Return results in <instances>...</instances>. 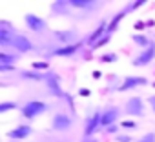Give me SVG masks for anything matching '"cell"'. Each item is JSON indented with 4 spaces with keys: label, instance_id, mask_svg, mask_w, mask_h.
I'll list each match as a JSON object with an SVG mask.
<instances>
[{
    "label": "cell",
    "instance_id": "4dcf8cb0",
    "mask_svg": "<svg viewBox=\"0 0 155 142\" xmlns=\"http://www.w3.org/2000/svg\"><path fill=\"white\" fill-rule=\"evenodd\" d=\"M81 142H99V138H95V137H90V138H82Z\"/></svg>",
    "mask_w": 155,
    "mask_h": 142
},
{
    "label": "cell",
    "instance_id": "9c48e42d",
    "mask_svg": "<svg viewBox=\"0 0 155 142\" xmlns=\"http://www.w3.org/2000/svg\"><path fill=\"white\" fill-rule=\"evenodd\" d=\"M71 124H73V120H71V117L66 115V113H55L53 118H51V129H53V131H58V133L69 131V129H71Z\"/></svg>",
    "mask_w": 155,
    "mask_h": 142
},
{
    "label": "cell",
    "instance_id": "4fadbf2b",
    "mask_svg": "<svg viewBox=\"0 0 155 142\" xmlns=\"http://www.w3.org/2000/svg\"><path fill=\"white\" fill-rule=\"evenodd\" d=\"M33 133V127L31 126H26V124H20L13 129L8 131V138L11 142H24V138H28L29 135Z\"/></svg>",
    "mask_w": 155,
    "mask_h": 142
},
{
    "label": "cell",
    "instance_id": "ac0fdd59",
    "mask_svg": "<svg viewBox=\"0 0 155 142\" xmlns=\"http://www.w3.org/2000/svg\"><path fill=\"white\" fill-rule=\"evenodd\" d=\"M108 24H110V22L102 20V22H101V24L95 27V31H93V33H91V35L86 38V40H88V44H91V46H93L95 42H99V40L102 38V35L106 37V35H108Z\"/></svg>",
    "mask_w": 155,
    "mask_h": 142
},
{
    "label": "cell",
    "instance_id": "7a4b0ae2",
    "mask_svg": "<svg viewBox=\"0 0 155 142\" xmlns=\"http://www.w3.org/2000/svg\"><path fill=\"white\" fill-rule=\"evenodd\" d=\"M120 108L119 106H106L102 111H101V127H110V126H115L117 120L120 118Z\"/></svg>",
    "mask_w": 155,
    "mask_h": 142
},
{
    "label": "cell",
    "instance_id": "cb8c5ba5",
    "mask_svg": "<svg viewBox=\"0 0 155 142\" xmlns=\"http://www.w3.org/2000/svg\"><path fill=\"white\" fill-rule=\"evenodd\" d=\"M135 142H155V131H150L146 135H142L140 138H137Z\"/></svg>",
    "mask_w": 155,
    "mask_h": 142
},
{
    "label": "cell",
    "instance_id": "8992f818",
    "mask_svg": "<svg viewBox=\"0 0 155 142\" xmlns=\"http://www.w3.org/2000/svg\"><path fill=\"white\" fill-rule=\"evenodd\" d=\"M99 127H101V109H93L91 113L86 115V120H84V137L82 138L93 137V133Z\"/></svg>",
    "mask_w": 155,
    "mask_h": 142
},
{
    "label": "cell",
    "instance_id": "ba28073f",
    "mask_svg": "<svg viewBox=\"0 0 155 142\" xmlns=\"http://www.w3.org/2000/svg\"><path fill=\"white\" fill-rule=\"evenodd\" d=\"M148 79L146 77H139V75H128L122 79V84L119 86V91L124 93V91H130V89H137L140 86H148Z\"/></svg>",
    "mask_w": 155,
    "mask_h": 142
},
{
    "label": "cell",
    "instance_id": "5bb4252c",
    "mask_svg": "<svg viewBox=\"0 0 155 142\" xmlns=\"http://www.w3.org/2000/svg\"><path fill=\"white\" fill-rule=\"evenodd\" d=\"M71 9H79V11H95L101 8L99 0H68Z\"/></svg>",
    "mask_w": 155,
    "mask_h": 142
},
{
    "label": "cell",
    "instance_id": "52a82bcc",
    "mask_svg": "<svg viewBox=\"0 0 155 142\" xmlns=\"http://www.w3.org/2000/svg\"><path fill=\"white\" fill-rule=\"evenodd\" d=\"M44 84L48 86V89H49V93L53 97H62L64 95L62 86H60V79H58V75L55 71H46L44 73Z\"/></svg>",
    "mask_w": 155,
    "mask_h": 142
},
{
    "label": "cell",
    "instance_id": "d6986e66",
    "mask_svg": "<svg viewBox=\"0 0 155 142\" xmlns=\"http://www.w3.org/2000/svg\"><path fill=\"white\" fill-rule=\"evenodd\" d=\"M18 58H20L18 53H6V51H2L0 53V66H15L18 62Z\"/></svg>",
    "mask_w": 155,
    "mask_h": 142
},
{
    "label": "cell",
    "instance_id": "9a60e30c",
    "mask_svg": "<svg viewBox=\"0 0 155 142\" xmlns=\"http://www.w3.org/2000/svg\"><path fill=\"white\" fill-rule=\"evenodd\" d=\"M15 29L9 26V22H2L0 24V46L2 47H9L11 40L15 38Z\"/></svg>",
    "mask_w": 155,
    "mask_h": 142
},
{
    "label": "cell",
    "instance_id": "83f0119b",
    "mask_svg": "<svg viewBox=\"0 0 155 142\" xmlns=\"http://www.w3.org/2000/svg\"><path fill=\"white\" fill-rule=\"evenodd\" d=\"M122 127H126V129H135L137 124H135L133 120H131V122H130V120H124V122H122Z\"/></svg>",
    "mask_w": 155,
    "mask_h": 142
},
{
    "label": "cell",
    "instance_id": "4316f807",
    "mask_svg": "<svg viewBox=\"0 0 155 142\" xmlns=\"http://www.w3.org/2000/svg\"><path fill=\"white\" fill-rule=\"evenodd\" d=\"M146 102H148V106H150V108H151V111H153V113H155V93H153V95H150V97H148V100H146Z\"/></svg>",
    "mask_w": 155,
    "mask_h": 142
},
{
    "label": "cell",
    "instance_id": "277c9868",
    "mask_svg": "<svg viewBox=\"0 0 155 142\" xmlns=\"http://www.w3.org/2000/svg\"><path fill=\"white\" fill-rule=\"evenodd\" d=\"M24 24L28 26L29 31H33V33H37V35H42V33L48 31V22H46V18H42V17H38V15H35V13H26Z\"/></svg>",
    "mask_w": 155,
    "mask_h": 142
},
{
    "label": "cell",
    "instance_id": "484cf974",
    "mask_svg": "<svg viewBox=\"0 0 155 142\" xmlns=\"http://www.w3.org/2000/svg\"><path fill=\"white\" fill-rule=\"evenodd\" d=\"M117 142H131V137L126 133V135H119L117 133Z\"/></svg>",
    "mask_w": 155,
    "mask_h": 142
},
{
    "label": "cell",
    "instance_id": "ffe728a7",
    "mask_svg": "<svg viewBox=\"0 0 155 142\" xmlns=\"http://www.w3.org/2000/svg\"><path fill=\"white\" fill-rule=\"evenodd\" d=\"M131 40H133L139 47H142V49H148V47L153 44V40H151L148 35H133V37H131Z\"/></svg>",
    "mask_w": 155,
    "mask_h": 142
},
{
    "label": "cell",
    "instance_id": "44dd1931",
    "mask_svg": "<svg viewBox=\"0 0 155 142\" xmlns=\"http://www.w3.org/2000/svg\"><path fill=\"white\" fill-rule=\"evenodd\" d=\"M44 73L46 71H35V69H31V71H22V79H26V80H37V82H44Z\"/></svg>",
    "mask_w": 155,
    "mask_h": 142
},
{
    "label": "cell",
    "instance_id": "8fae6325",
    "mask_svg": "<svg viewBox=\"0 0 155 142\" xmlns=\"http://www.w3.org/2000/svg\"><path fill=\"white\" fill-rule=\"evenodd\" d=\"M9 47H11L13 51H17L18 55H22V53H29V51H33V42H31L28 37H24V35L17 33V35H15V38L11 40Z\"/></svg>",
    "mask_w": 155,
    "mask_h": 142
},
{
    "label": "cell",
    "instance_id": "6da1fadb",
    "mask_svg": "<svg viewBox=\"0 0 155 142\" xmlns=\"http://www.w3.org/2000/svg\"><path fill=\"white\" fill-rule=\"evenodd\" d=\"M48 109H49V104H48L46 100H28V102L20 108V113H22L24 118L35 120L37 117L44 115Z\"/></svg>",
    "mask_w": 155,
    "mask_h": 142
},
{
    "label": "cell",
    "instance_id": "2e32d148",
    "mask_svg": "<svg viewBox=\"0 0 155 142\" xmlns=\"http://www.w3.org/2000/svg\"><path fill=\"white\" fill-rule=\"evenodd\" d=\"M81 47H82V42H77V44H71V46H57V47L51 49L49 55H53V56H73Z\"/></svg>",
    "mask_w": 155,
    "mask_h": 142
},
{
    "label": "cell",
    "instance_id": "7c38bea8",
    "mask_svg": "<svg viewBox=\"0 0 155 142\" xmlns=\"http://www.w3.org/2000/svg\"><path fill=\"white\" fill-rule=\"evenodd\" d=\"M153 60H155V42H153L148 49H142V51L131 60V66H135V67H144V66L151 64Z\"/></svg>",
    "mask_w": 155,
    "mask_h": 142
},
{
    "label": "cell",
    "instance_id": "f546056e",
    "mask_svg": "<svg viewBox=\"0 0 155 142\" xmlns=\"http://www.w3.org/2000/svg\"><path fill=\"white\" fill-rule=\"evenodd\" d=\"M106 131L108 133H115V131H119V126L115 124V126H110V127H106Z\"/></svg>",
    "mask_w": 155,
    "mask_h": 142
},
{
    "label": "cell",
    "instance_id": "d4e9b609",
    "mask_svg": "<svg viewBox=\"0 0 155 142\" xmlns=\"http://www.w3.org/2000/svg\"><path fill=\"white\" fill-rule=\"evenodd\" d=\"M110 37H111V35H110V33H108V35H106V37H102V38H101V40H99V42H95V44H93V46H91V49H97V47H101V46H102V44H106V42H108V40H110Z\"/></svg>",
    "mask_w": 155,
    "mask_h": 142
},
{
    "label": "cell",
    "instance_id": "7402d4cb",
    "mask_svg": "<svg viewBox=\"0 0 155 142\" xmlns=\"http://www.w3.org/2000/svg\"><path fill=\"white\" fill-rule=\"evenodd\" d=\"M11 109H18V102H15V100H4L2 104H0V113H8V111H11Z\"/></svg>",
    "mask_w": 155,
    "mask_h": 142
},
{
    "label": "cell",
    "instance_id": "5b68a950",
    "mask_svg": "<svg viewBox=\"0 0 155 142\" xmlns=\"http://www.w3.org/2000/svg\"><path fill=\"white\" fill-rule=\"evenodd\" d=\"M53 38L58 42V46H71V44L81 42L79 40V31L75 27H71V29H57L53 33Z\"/></svg>",
    "mask_w": 155,
    "mask_h": 142
},
{
    "label": "cell",
    "instance_id": "30bf717a",
    "mask_svg": "<svg viewBox=\"0 0 155 142\" xmlns=\"http://www.w3.org/2000/svg\"><path fill=\"white\" fill-rule=\"evenodd\" d=\"M124 113L130 117H144V100L140 97H131L126 100Z\"/></svg>",
    "mask_w": 155,
    "mask_h": 142
},
{
    "label": "cell",
    "instance_id": "603a6c76",
    "mask_svg": "<svg viewBox=\"0 0 155 142\" xmlns=\"http://www.w3.org/2000/svg\"><path fill=\"white\" fill-rule=\"evenodd\" d=\"M99 60H101V62H106V64L117 62V60H119V55H117V53H104V55H101Z\"/></svg>",
    "mask_w": 155,
    "mask_h": 142
},
{
    "label": "cell",
    "instance_id": "f1b7e54d",
    "mask_svg": "<svg viewBox=\"0 0 155 142\" xmlns=\"http://www.w3.org/2000/svg\"><path fill=\"white\" fill-rule=\"evenodd\" d=\"M33 67H35V69H42V71H46V69H48V64H46V62H35Z\"/></svg>",
    "mask_w": 155,
    "mask_h": 142
},
{
    "label": "cell",
    "instance_id": "3957f363",
    "mask_svg": "<svg viewBox=\"0 0 155 142\" xmlns=\"http://www.w3.org/2000/svg\"><path fill=\"white\" fill-rule=\"evenodd\" d=\"M140 6H144V0H137V2H130V4H126V6H124V8H122V9H120V11L110 20V24H108V33L111 35V33L115 31V27L119 26V22H120L128 13H133V11H135L137 8H140Z\"/></svg>",
    "mask_w": 155,
    "mask_h": 142
},
{
    "label": "cell",
    "instance_id": "e0dca14e",
    "mask_svg": "<svg viewBox=\"0 0 155 142\" xmlns=\"http://www.w3.org/2000/svg\"><path fill=\"white\" fill-rule=\"evenodd\" d=\"M49 11H51V15H57V17H68L71 13V8H69L68 0H57V2L51 4Z\"/></svg>",
    "mask_w": 155,
    "mask_h": 142
},
{
    "label": "cell",
    "instance_id": "1f68e13d",
    "mask_svg": "<svg viewBox=\"0 0 155 142\" xmlns=\"http://www.w3.org/2000/svg\"><path fill=\"white\" fill-rule=\"evenodd\" d=\"M9 142H11V140H9Z\"/></svg>",
    "mask_w": 155,
    "mask_h": 142
}]
</instances>
